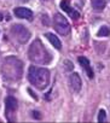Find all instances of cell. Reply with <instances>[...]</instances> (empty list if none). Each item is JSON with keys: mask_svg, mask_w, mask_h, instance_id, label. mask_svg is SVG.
<instances>
[{"mask_svg": "<svg viewBox=\"0 0 110 123\" xmlns=\"http://www.w3.org/2000/svg\"><path fill=\"white\" fill-rule=\"evenodd\" d=\"M28 80L34 87L44 89L50 83V71L45 68L30 67L28 70Z\"/></svg>", "mask_w": 110, "mask_h": 123, "instance_id": "1", "label": "cell"}, {"mask_svg": "<svg viewBox=\"0 0 110 123\" xmlns=\"http://www.w3.org/2000/svg\"><path fill=\"white\" fill-rule=\"evenodd\" d=\"M28 57L33 63H36V64H47L51 60V55L48 54L47 49L39 40H35L29 47Z\"/></svg>", "mask_w": 110, "mask_h": 123, "instance_id": "2", "label": "cell"}, {"mask_svg": "<svg viewBox=\"0 0 110 123\" xmlns=\"http://www.w3.org/2000/svg\"><path fill=\"white\" fill-rule=\"evenodd\" d=\"M10 63H11V60H10V58H7L5 60L4 67L1 68V70L4 73V76L7 80H12V81L18 80L22 75V63L16 58H13V64H12L13 67H11Z\"/></svg>", "mask_w": 110, "mask_h": 123, "instance_id": "3", "label": "cell"}, {"mask_svg": "<svg viewBox=\"0 0 110 123\" xmlns=\"http://www.w3.org/2000/svg\"><path fill=\"white\" fill-rule=\"evenodd\" d=\"M53 24H54V29H56L61 35H68L70 31V24L67 21V18L64 16H62L61 13H56L53 17Z\"/></svg>", "mask_w": 110, "mask_h": 123, "instance_id": "4", "label": "cell"}, {"mask_svg": "<svg viewBox=\"0 0 110 123\" xmlns=\"http://www.w3.org/2000/svg\"><path fill=\"white\" fill-rule=\"evenodd\" d=\"M11 33L12 35H15V39H17L18 42L21 43H24L29 40L30 37V33L27 28H24L23 25H19V24H16L11 28Z\"/></svg>", "mask_w": 110, "mask_h": 123, "instance_id": "5", "label": "cell"}, {"mask_svg": "<svg viewBox=\"0 0 110 123\" xmlns=\"http://www.w3.org/2000/svg\"><path fill=\"white\" fill-rule=\"evenodd\" d=\"M61 7L62 10H64L73 19H78L80 17V13L78 11H75L71 6H70V0H62L61 1Z\"/></svg>", "mask_w": 110, "mask_h": 123, "instance_id": "6", "label": "cell"}, {"mask_svg": "<svg viewBox=\"0 0 110 123\" xmlns=\"http://www.w3.org/2000/svg\"><path fill=\"white\" fill-rule=\"evenodd\" d=\"M15 15L18 18L28 19V21L33 19V12L29 9H27V7H17V9H15Z\"/></svg>", "mask_w": 110, "mask_h": 123, "instance_id": "7", "label": "cell"}, {"mask_svg": "<svg viewBox=\"0 0 110 123\" xmlns=\"http://www.w3.org/2000/svg\"><path fill=\"white\" fill-rule=\"evenodd\" d=\"M69 82H70V87L73 88L74 92H76V93L80 92L82 82H81V79H80L79 74H76V73L71 74V75H70V79H69Z\"/></svg>", "mask_w": 110, "mask_h": 123, "instance_id": "8", "label": "cell"}, {"mask_svg": "<svg viewBox=\"0 0 110 123\" xmlns=\"http://www.w3.org/2000/svg\"><path fill=\"white\" fill-rule=\"evenodd\" d=\"M79 63H80V65L86 70V73H87V75H88V77L90 79H92L93 77V70H92V68H91V64H90V60L87 59V58H85V57H79Z\"/></svg>", "mask_w": 110, "mask_h": 123, "instance_id": "9", "label": "cell"}, {"mask_svg": "<svg viewBox=\"0 0 110 123\" xmlns=\"http://www.w3.org/2000/svg\"><path fill=\"white\" fill-rule=\"evenodd\" d=\"M46 37L47 40L52 43V46H54V48H57V49H61L62 48V43H61V40L54 35V34H51V33H47L46 34Z\"/></svg>", "mask_w": 110, "mask_h": 123, "instance_id": "10", "label": "cell"}, {"mask_svg": "<svg viewBox=\"0 0 110 123\" xmlns=\"http://www.w3.org/2000/svg\"><path fill=\"white\" fill-rule=\"evenodd\" d=\"M5 103H6V112L15 111L17 109V100L13 97H7Z\"/></svg>", "mask_w": 110, "mask_h": 123, "instance_id": "11", "label": "cell"}, {"mask_svg": "<svg viewBox=\"0 0 110 123\" xmlns=\"http://www.w3.org/2000/svg\"><path fill=\"white\" fill-rule=\"evenodd\" d=\"M92 7L94 11H102L105 7V0H92Z\"/></svg>", "mask_w": 110, "mask_h": 123, "instance_id": "12", "label": "cell"}, {"mask_svg": "<svg viewBox=\"0 0 110 123\" xmlns=\"http://www.w3.org/2000/svg\"><path fill=\"white\" fill-rule=\"evenodd\" d=\"M109 34H110V29L106 25H103L98 31V36H109Z\"/></svg>", "mask_w": 110, "mask_h": 123, "instance_id": "13", "label": "cell"}, {"mask_svg": "<svg viewBox=\"0 0 110 123\" xmlns=\"http://www.w3.org/2000/svg\"><path fill=\"white\" fill-rule=\"evenodd\" d=\"M98 121H99V122H104V121H105V111H104V110H100V111H99Z\"/></svg>", "mask_w": 110, "mask_h": 123, "instance_id": "14", "label": "cell"}]
</instances>
